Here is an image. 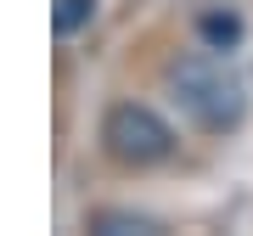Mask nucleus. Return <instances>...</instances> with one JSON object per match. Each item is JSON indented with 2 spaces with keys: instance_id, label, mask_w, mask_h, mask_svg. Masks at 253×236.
I'll list each match as a JSON object with an SVG mask.
<instances>
[{
  "instance_id": "obj_1",
  "label": "nucleus",
  "mask_w": 253,
  "mask_h": 236,
  "mask_svg": "<svg viewBox=\"0 0 253 236\" xmlns=\"http://www.w3.org/2000/svg\"><path fill=\"white\" fill-rule=\"evenodd\" d=\"M158 79H163L169 107L180 113V124H191L197 135L225 141V135H236V129L248 124V84L236 79L208 45H203V51H174V56H163Z\"/></svg>"
},
{
  "instance_id": "obj_2",
  "label": "nucleus",
  "mask_w": 253,
  "mask_h": 236,
  "mask_svg": "<svg viewBox=\"0 0 253 236\" xmlns=\"http://www.w3.org/2000/svg\"><path fill=\"white\" fill-rule=\"evenodd\" d=\"M96 146L101 157H107L113 169L124 174H152L163 163H174V152H180V129H174V118L152 107V101L141 96H113L107 107L96 118Z\"/></svg>"
},
{
  "instance_id": "obj_3",
  "label": "nucleus",
  "mask_w": 253,
  "mask_h": 236,
  "mask_svg": "<svg viewBox=\"0 0 253 236\" xmlns=\"http://www.w3.org/2000/svg\"><path fill=\"white\" fill-rule=\"evenodd\" d=\"M84 231H96V236H163L169 225L152 214H135V208H90Z\"/></svg>"
},
{
  "instance_id": "obj_4",
  "label": "nucleus",
  "mask_w": 253,
  "mask_h": 236,
  "mask_svg": "<svg viewBox=\"0 0 253 236\" xmlns=\"http://www.w3.org/2000/svg\"><path fill=\"white\" fill-rule=\"evenodd\" d=\"M96 0H56V6H51V23H56V34H62V39H73V34H84V28H90L96 23Z\"/></svg>"
},
{
  "instance_id": "obj_5",
  "label": "nucleus",
  "mask_w": 253,
  "mask_h": 236,
  "mask_svg": "<svg viewBox=\"0 0 253 236\" xmlns=\"http://www.w3.org/2000/svg\"><path fill=\"white\" fill-rule=\"evenodd\" d=\"M197 28H203L208 51H225V45H236V39H242V17H236V11H203Z\"/></svg>"
}]
</instances>
